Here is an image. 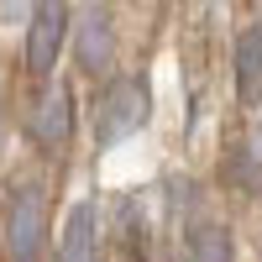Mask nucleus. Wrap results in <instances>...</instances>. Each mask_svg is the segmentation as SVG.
I'll use <instances>...</instances> for the list:
<instances>
[{
	"label": "nucleus",
	"instance_id": "5",
	"mask_svg": "<svg viewBox=\"0 0 262 262\" xmlns=\"http://www.w3.org/2000/svg\"><path fill=\"white\" fill-rule=\"evenodd\" d=\"M69 37H74V63H79L90 79L111 74V63H116V21H111L105 6H84V11L74 16Z\"/></svg>",
	"mask_w": 262,
	"mask_h": 262
},
{
	"label": "nucleus",
	"instance_id": "2",
	"mask_svg": "<svg viewBox=\"0 0 262 262\" xmlns=\"http://www.w3.org/2000/svg\"><path fill=\"white\" fill-rule=\"evenodd\" d=\"M147 121H152V84L142 74H121L100 90V100H95V142L100 147L137 137Z\"/></svg>",
	"mask_w": 262,
	"mask_h": 262
},
{
	"label": "nucleus",
	"instance_id": "6",
	"mask_svg": "<svg viewBox=\"0 0 262 262\" xmlns=\"http://www.w3.org/2000/svg\"><path fill=\"white\" fill-rule=\"evenodd\" d=\"M58 262H100V210L84 200L69 210L58 236Z\"/></svg>",
	"mask_w": 262,
	"mask_h": 262
},
{
	"label": "nucleus",
	"instance_id": "4",
	"mask_svg": "<svg viewBox=\"0 0 262 262\" xmlns=\"http://www.w3.org/2000/svg\"><path fill=\"white\" fill-rule=\"evenodd\" d=\"M27 137L37 152H48V158H63L74 142V95L69 90H42L32 100V111H27Z\"/></svg>",
	"mask_w": 262,
	"mask_h": 262
},
{
	"label": "nucleus",
	"instance_id": "8",
	"mask_svg": "<svg viewBox=\"0 0 262 262\" xmlns=\"http://www.w3.org/2000/svg\"><path fill=\"white\" fill-rule=\"evenodd\" d=\"M226 184L242 189V194H262V126L257 131H242L226 152Z\"/></svg>",
	"mask_w": 262,
	"mask_h": 262
},
{
	"label": "nucleus",
	"instance_id": "7",
	"mask_svg": "<svg viewBox=\"0 0 262 262\" xmlns=\"http://www.w3.org/2000/svg\"><path fill=\"white\" fill-rule=\"evenodd\" d=\"M231 69H236V100L242 105H262V21L236 32Z\"/></svg>",
	"mask_w": 262,
	"mask_h": 262
},
{
	"label": "nucleus",
	"instance_id": "1",
	"mask_svg": "<svg viewBox=\"0 0 262 262\" xmlns=\"http://www.w3.org/2000/svg\"><path fill=\"white\" fill-rule=\"evenodd\" d=\"M48 189L37 179H16L6 205H0V247H6V262H42L48 252Z\"/></svg>",
	"mask_w": 262,
	"mask_h": 262
},
{
	"label": "nucleus",
	"instance_id": "10",
	"mask_svg": "<svg viewBox=\"0 0 262 262\" xmlns=\"http://www.w3.org/2000/svg\"><path fill=\"white\" fill-rule=\"evenodd\" d=\"M189 262H236V247H231V231L226 226H194L189 231V247H184Z\"/></svg>",
	"mask_w": 262,
	"mask_h": 262
},
{
	"label": "nucleus",
	"instance_id": "3",
	"mask_svg": "<svg viewBox=\"0 0 262 262\" xmlns=\"http://www.w3.org/2000/svg\"><path fill=\"white\" fill-rule=\"evenodd\" d=\"M63 48H69V0H37L27 16V37H21V63L32 79H48L58 69Z\"/></svg>",
	"mask_w": 262,
	"mask_h": 262
},
{
	"label": "nucleus",
	"instance_id": "9",
	"mask_svg": "<svg viewBox=\"0 0 262 262\" xmlns=\"http://www.w3.org/2000/svg\"><path fill=\"white\" fill-rule=\"evenodd\" d=\"M147 215H142V200L137 194H126V200H116V221H111V236H116V247L126 262H142L147 257Z\"/></svg>",
	"mask_w": 262,
	"mask_h": 262
}]
</instances>
